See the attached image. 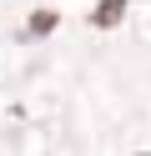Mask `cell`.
Wrapping results in <instances>:
<instances>
[{"instance_id":"6da1fadb","label":"cell","mask_w":151,"mask_h":156,"mask_svg":"<svg viewBox=\"0 0 151 156\" xmlns=\"http://www.w3.org/2000/svg\"><path fill=\"white\" fill-rule=\"evenodd\" d=\"M116 10H121V0H106V5H101V15H96V20H101V25H111V20H116Z\"/></svg>"}]
</instances>
